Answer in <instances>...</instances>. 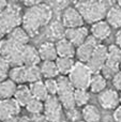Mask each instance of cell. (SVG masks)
Returning <instances> with one entry per match:
<instances>
[{"label": "cell", "mask_w": 121, "mask_h": 122, "mask_svg": "<svg viewBox=\"0 0 121 122\" xmlns=\"http://www.w3.org/2000/svg\"><path fill=\"white\" fill-rule=\"evenodd\" d=\"M53 15L54 11L51 6L45 1H42L32 8H28L23 13L21 27L26 30L30 38L35 36L43 28L50 23Z\"/></svg>", "instance_id": "1"}, {"label": "cell", "mask_w": 121, "mask_h": 122, "mask_svg": "<svg viewBox=\"0 0 121 122\" xmlns=\"http://www.w3.org/2000/svg\"><path fill=\"white\" fill-rule=\"evenodd\" d=\"M75 8L81 14L85 23L93 25L98 21L104 20L107 11L111 8L107 1L101 0H81L75 2Z\"/></svg>", "instance_id": "2"}, {"label": "cell", "mask_w": 121, "mask_h": 122, "mask_svg": "<svg viewBox=\"0 0 121 122\" xmlns=\"http://www.w3.org/2000/svg\"><path fill=\"white\" fill-rule=\"evenodd\" d=\"M23 13L18 4L11 2L8 8L0 13V41L8 36L15 28L21 26Z\"/></svg>", "instance_id": "3"}, {"label": "cell", "mask_w": 121, "mask_h": 122, "mask_svg": "<svg viewBox=\"0 0 121 122\" xmlns=\"http://www.w3.org/2000/svg\"><path fill=\"white\" fill-rule=\"evenodd\" d=\"M21 45L15 43L8 36L0 41V56L4 58L11 66H19L23 65V51Z\"/></svg>", "instance_id": "4"}, {"label": "cell", "mask_w": 121, "mask_h": 122, "mask_svg": "<svg viewBox=\"0 0 121 122\" xmlns=\"http://www.w3.org/2000/svg\"><path fill=\"white\" fill-rule=\"evenodd\" d=\"M58 80V93L57 97L60 101L62 107L66 112H71V110L76 109V105H75L74 101V91L75 88L71 81L69 80L68 76H61L57 78Z\"/></svg>", "instance_id": "5"}, {"label": "cell", "mask_w": 121, "mask_h": 122, "mask_svg": "<svg viewBox=\"0 0 121 122\" xmlns=\"http://www.w3.org/2000/svg\"><path fill=\"white\" fill-rule=\"evenodd\" d=\"M92 75H93V73L91 72V70L88 67V65L86 63L76 61L74 67L68 75V78L75 89L88 90Z\"/></svg>", "instance_id": "6"}, {"label": "cell", "mask_w": 121, "mask_h": 122, "mask_svg": "<svg viewBox=\"0 0 121 122\" xmlns=\"http://www.w3.org/2000/svg\"><path fill=\"white\" fill-rule=\"evenodd\" d=\"M121 63V49L116 44H111L107 46V59L101 74L106 79L113 78L120 71Z\"/></svg>", "instance_id": "7"}, {"label": "cell", "mask_w": 121, "mask_h": 122, "mask_svg": "<svg viewBox=\"0 0 121 122\" xmlns=\"http://www.w3.org/2000/svg\"><path fill=\"white\" fill-rule=\"evenodd\" d=\"M63 107L57 97H48L44 102L43 116L48 122H61L63 120Z\"/></svg>", "instance_id": "8"}, {"label": "cell", "mask_w": 121, "mask_h": 122, "mask_svg": "<svg viewBox=\"0 0 121 122\" xmlns=\"http://www.w3.org/2000/svg\"><path fill=\"white\" fill-rule=\"evenodd\" d=\"M61 23L66 29H73V28H78L85 26L81 14L78 12L75 6H66L61 13Z\"/></svg>", "instance_id": "9"}, {"label": "cell", "mask_w": 121, "mask_h": 122, "mask_svg": "<svg viewBox=\"0 0 121 122\" xmlns=\"http://www.w3.org/2000/svg\"><path fill=\"white\" fill-rule=\"evenodd\" d=\"M99 44H100V42H98L93 36H89L83 44L79 45L78 47H76L75 57H76L77 61L87 64L88 61L91 59L92 55H93L94 51H96V48L98 47Z\"/></svg>", "instance_id": "10"}, {"label": "cell", "mask_w": 121, "mask_h": 122, "mask_svg": "<svg viewBox=\"0 0 121 122\" xmlns=\"http://www.w3.org/2000/svg\"><path fill=\"white\" fill-rule=\"evenodd\" d=\"M107 59V46L100 43L96 48L91 59L88 61L87 65L93 74L101 73L102 69L104 67L105 62Z\"/></svg>", "instance_id": "11"}, {"label": "cell", "mask_w": 121, "mask_h": 122, "mask_svg": "<svg viewBox=\"0 0 121 122\" xmlns=\"http://www.w3.org/2000/svg\"><path fill=\"white\" fill-rule=\"evenodd\" d=\"M98 102L103 109L115 110L120 105L119 92L115 89H105L98 95Z\"/></svg>", "instance_id": "12"}, {"label": "cell", "mask_w": 121, "mask_h": 122, "mask_svg": "<svg viewBox=\"0 0 121 122\" xmlns=\"http://www.w3.org/2000/svg\"><path fill=\"white\" fill-rule=\"evenodd\" d=\"M21 106L14 99L0 101V121H5L10 118L19 117Z\"/></svg>", "instance_id": "13"}, {"label": "cell", "mask_w": 121, "mask_h": 122, "mask_svg": "<svg viewBox=\"0 0 121 122\" xmlns=\"http://www.w3.org/2000/svg\"><path fill=\"white\" fill-rule=\"evenodd\" d=\"M89 36L90 31L86 26L73 28V29H66L64 31V39L70 41L75 47H78L79 45L83 44Z\"/></svg>", "instance_id": "14"}, {"label": "cell", "mask_w": 121, "mask_h": 122, "mask_svg": "<svg viewBox=\"0 0 121 122\" xmlns=\"http://www.w3.org/2000/svg\"><path fill=\"white\" fill-rule=\"evenodd\" d=\"M90 36H93L98 42H103V41L107 40L111 34V27L108 25L106 20H101L98 23L91 25L89 29Z\"/></svg>", "instance_id": "15"}, {"label": "cell", "mask_w": 121, "mask_h": 122, "mask_svg": "<svg viewBox=\"0 0 121 122\" xmlns=\"http://www.w3.org/2000/svg\"><path fill=\"white\" fill-rule=\"evenodd\" d=\"M38 51L42 62H44V61H56L58 58L56 45L55 43L50 42V41H45V42L41 43L38 47Z\"/></svg>", "instance_id": "16"}, {"label": "cell", "mask_w": 121, "mask_h": 122, "mask_svg": "<svg viewBox=\"0 0 121 122\" xmlns=\"http://www.w3.org/2000/svg\"><path fill=\"white\" fill-rule=\"evenodd\" d=\"M42 62L39 55V51L33 45H26L23 51V65L31 66V65H39Z\"/></svg>", "instance_id": "17"}, {"label": "cell", "mask_w": 121, "mask_h": 122, "mask_svg": "<svg viewBox=\"0 0 121 122\" xmlns=\"http://www.w3.org/2000/svg\"><path fill=\"white\" fill-rule=\"evenodd\" d=\"M58 57L74 58L76 55V47L66 39H60L55 43Z\"/></svg>", "instance_id": "18"}, {"label": "cell", "mask_w": 121, "mask_h": 122, "mask_svg": "<svg viewBox=\"0 0 121 122\" xmlns=\"http://www.w3.org/2000/svg\"><path fill=\"white\" fill-rule=\"evenodd\" d=\"M81 115L85 122H101L102 120L101 110L94 104H88L83 107Z\"/></svg>", "instance_id": "19"}, {"label": "cell", "mask_w": 121, "mask_h": 122, "mask_svg": "<svg viewBox=\"0 0 121 122\" xmlns=\"http://www.w3.org/2000/svg\"><path fill=\"white\" fill-rule=\"evenodd\" d=\"M105 20L108 23L111 29H121V8L117 4L111 5L107 11Z\"/></svg>", "instance_id": "20"}, {"label": "cell", "mask_w": 121, "mask_h": 122, "mask_svg": "<svg viewBox=\"0 0 121 122\" xmlns=\"http://www.w3.org/2000/svg\"><path fill=\"white\" fill-rule=\"evenodd\" d=\"M13 99H14L21 107H26V105L33 99L29 86H27V85H19V86H17Z\"/></svg>", "instance_id": "21"}, {"label": "cell", "mask_w": 121, "mask_h": 122, "mask_svg": "<svg viewBox=\"0 0 121 122\" xmlns=\"http://www.w3.org/2000/svg\"><path fill=\"white\" fill-rule=\"evenodd\" d=\"M106 87H107V79L101 73H98V74H93V75H92V78H91V81H90L89 89H88V90L92 93L100 94L105 89H107Z\"/></svg>", "instance_id": "22"}, {"label": "cell", "mask_w": 121, "mask_h": 122, "mask_svg": "<svg viewBox=\"0 0 121 122\" xmlns=\"http://www.w3.org/2000/svg\"><path fill=\"white\" fill-rule=\"evenodd\" d=\"M40 69H41V73H42V76L44 79L58 78L60 76L55 61H44V62H41Z\"/></svg>", "instance_id": "23"}, {"label": "cell", "mask_w": 121, "mask_h": 122, "mask_svg": "<svg viewBox=\"0 0 121 122\" xmlns=\"http://www.w3.org/2000/svg\"><path fill=\"white\" fill-rule=\"evenodd\" d=\"M29 88H30V91H31V93H32L33 99L40 100V101H42V102H45L47 99H48L49 94L46 90L44 80H40V81L30 84Z\"/></svg>", "instance_id": "24"}, {"label": "cell", "mask_w": 121, "mask_h": 122, "mask_svg": "<svg viewBox=\"0 0 121 122\" xmlns=\"http://www.w3.org/2000/svg\"><path fill=\"white\" fill-rule=\"evenodd\" d=\"M9 79H11L13 82L19 86V85H26V66L25 65H19V66L11 67L10 73H9Z\"/></svg>", "instance_id": "25"}, {"label": "cell", "mask_w": 121, "mask_h": 122, "mask_svg": "<svg viewBox=\"0 0 121 122\" xmlns=\"http://www.w3.org/2000/svg\"><path fill=\"white\" fill-rule=\"evenodd\" d=\"M9 39H11L12 41H14L15 43L21 45V46H26V45L29 44L30 41V36L26 32V30L24 29L21 26L15 28L12 32L8 36Z\"/></svg>", "instance_id": "26"}, {"label": "cell", "mask_w": 121, "mask_h": 122, "mask_svg": "<svg viewBox=\"0 0 121 122\" xmlns=\"http://www.w3.org/2000/svg\"><path fill=\"white\" fill-rule=\"evenodd\" d=\"M17 85L11 79H6L0 82V101L8 99H13L16 91Z\"/></svg>", "instance_id": "27"}, {"label": "cell", "mask_w": 121, "mask_h": 122, "mask_svg": "<svg viewBox=\"0 0 121 122\" xmlns=\"http://www.w3.org/2000/svg\"><path fill=\"white\" fill-rule=\"evenodd\" d=\"M57 69L59 71V74L61 76H68L72 69L74 67L76 61L74 58H64V57H58L57 60L55 61Z\"/></svg>", "instance_id": "28"}, {"label": "cell", "mask_w": 121, "mask_h": 122, "mask_svg": "<svg viewBox=\"0 0 121 122\" xmlns=\"http://www.w3.org/2000/svg\"><path fill=\"white\" fill-rule=\"evenodd\" d=\"M43 76L41 73L40 65H31V66H26V80L27 84H33V82L42 80Z\"/></svg>", "instance_id": "29"}, {"label": "cell", "mask_w": 121, "mask_h": 122, "mask_svg": "<svg viewBox=\"0 0 121 122\" xmlns=\"http://www.w3.org/2000/svg\"><path fill=\"white\" fill-rule=\"evenodd\" d=\"M74 101L76 107H85L89 104L90 101V92L85 89H75L74 91Z\"/></svg>", "instance_id": "30"}, {"label": "cell", "mask_w": 121, "mask_h": 122, "mask_svg": "<svg viewBox=\"0 0 121 122\" xmlns=\"http://www.w3.org/2000/svg\"><path fill=\"white\" fill-rule=\"evenodd\" d=\"M26 110L32 116H38V115H43L44 110V102L36 99H32L29 103L26 105Z\"/></svg>", "instance_id": "31"}, {"label": "cell", "mask_w": 121, "mask_h": 122, "mask_svg": "<svg viewBox=\"0 0 121 122\" xmlns=\"http://www.w3.org/2000/svg\"><path fill=\"white\" fill-rule=\"evenodd\" d=\"M11 65L2 56H0V82L9 79V73L11 70Z\"/></svg>", "instance_id": "32"}, {"label": "cell", "mask_w": 121, "mask_h": 122, "mask_svg": "<svg viewBox=\"0 0 121 122\" xmlns=\"http://www.w3.org/2000/svg\"><path fill=\"white\" fill-rule=\"evenodd\" d=\"M44 84L46 87V90L48 92L49 97H57L58 93V80L57 78H51V79H44Z\"/></svg>", "instance_id": "33"}, {"label": "cell", "mask_w": 121, "mask_h": 122, "mask_svg": "<svg viewBox=\"0 0 121 122\" xmlns=\"http://www.w3.org/2000/svg\"><path fill=\"white\" fill-rule=\"evenodd\" d=\"M111 85L114 86V89L121 92V71H119L113 78H111Z\"/></svg>", "instance_id": "34"}, {"label": "cell", "mask_w": 121, "mask_h": 122, "mask_svg": "<svg viewBox=\"0 0 121 122\" xmlns=\"http://www.w3.org/2000/svg\"><path fill=\"white\" fill-rule=\"evenodd\" d=\"M113 119L115 122H121V105L113 112Z\"/></svg>", "instance_id": "35"}, {"label": "cell", "mask_w": 121, "mask_h": 122, "mask_svg": "<svg viewBox=\"0 0 121 122\" xmlns=\"http://www.w3.org/2000/svg\"><path fill=\"white\" fill-rule=\"evenodd\" d=\"M115 44L121 49V29L117 30L115 34Z\"/></svg>", "instance_id": "36"}, {"label": "cell", "mask_w": 121, "mask_h": 122, "mask_svg": "<svg viewBox=\"0 0 121 122\" xmlns=\"http://www.w3.org/2000/svg\"><path fill=\"white\" fill-rule=\"evenodd\" d=\"M31 119H32V122H48L46 120L43 115H38V116H31Z\"/></svg>", "instance_id": "37"}, {"label": "cell", "mask_w": 121, "mask_h": 122, "mask_svg": "<svg viewBox=\"0 0 121 122\" xmlns=\"http://www.w3.org/2000/svg\"><path fill=\"white\" fill-rule=\"evenodd\" d=\"M42 1H36V0H28V1H24L23 3L25 4L27 8H32V6H34V5H36V4H39V3H41Z\"/></svg>", "instance_id": "38"}, {"label": "cell", "mask_w": 121, "mask_h": 122, "mask_svg": "<svg viewBox=\"0 0 121 122\" xmlns=\"http://www.w3.org/2000/svg\"><path fill=\"white\" fill-rule=\"evenodd\" d=\"M9 4L10 3H9L8 1H5V0H0V13L3 12V11L8 8Z\"/></svg>", "instance_id": "39"}, {"label": "cell", "mask_w": 121, "mask_h": 122, "mask_svg": "<svg viewBox=\"0 0 121 122\" xmlns=\"http://www.w3.org/2000/svg\"><path fill=\"white\" fill-rule=\"evenodd\" d=\"M19 122H32V119H31V117L21 116V117H19Z\"/></svg>", "instance_id": "40"}, {"label": "cell", "mask_w": 121, "mask_h": 122, "mask_svg": "<svg viewBox=\"0 0 121 122\" xmlns=\"http://www.w3.org/2000/svg\"><path fill=\"white\" fill-rule=\"evenodd\" d=\"M3 122H19V117H14V118H10L8 120L3 121Z\"/></svg>", "instance_id": "41"}, {"label": "cell", "mask_w": 121, "mask_h": 122, "mask_svg": "<svg viewBox=\"0 0 121 122\" xmlns=\"http://www.w3.org/2000/svg\"><path fill=\"white\" fill-rule=\"evenodd\" d=\"M117 5H119L121 8V0H118V1H117Z\"/></svg>", "instance_id": "42"}, {"label": "cell", "mask_w": 121, "mask_h": 122, "mask_svg": "<svg viewBox=\"0 0 121 122\" xmlns=\"http://www.w3.org/2000/svg\"><path fill=\"white\" fill-rule=\"evenodd\" d=\"M61 122H71L70 120H66V119H63V120H62Z\"/></svg>", "instance_id": "43"}, {"label": "cell", "mask_w": 121, "mask_h": 122, "mask_svg": "<svg viewBox=\"0 0 121 122\" xmlns=\"http://www.w3.org/2000/svg\"><path fill=\"white\" fill-rule=\"evenodd\" d=\"M119 100H120V105H121V92H119Z\"/></svg>", "instance_id": "44"}, {"label": "cell", "mask_w": 121, "mask_h": 122, "mask_svg": "<svg viewBox=\"0 0 121 122\" xmlns=\"http://www.w3.org/2000/svg\"><path fill=\"white\" fill-rule=\"evenodd\" d=\"M76 122H85L84 120H78V121H76Z\"/></svg>", "instance_id": "45"}, {"label": "cell", "mask_w": 121, "mask_h": 122, "mask_svg": "<svg viewBox=\"0 0 121 122\" xmlns=\"http://www.w3.org/2000/svg\"><path fill=\"white\" fill-rule=\"evenodd\" d=\"M120 71H121V63H120Z\"/></svg>", "instance_id": "46"}, {"label": "cell", "mask_w": 121, "mask_h": 122, "mask_svg": "<svg viewBox=\"0 0 121 122\" xmlns=\"http://www.w3.org/2000/svg\"><path fill=\"white\" fill-rule=\"evenodd\" d=\"M0 122H3V121H0Z\"/></svg>", "instance_id": "47"}]
</instances>
